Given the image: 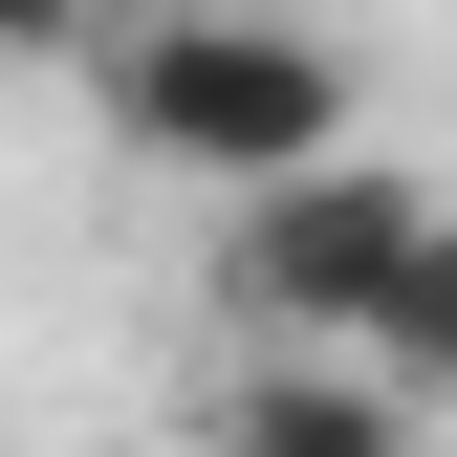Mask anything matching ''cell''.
<instances>
[{
    "label": "cell",
    "mask_w": 457,
    "mask_h": 457,
    "mask_svg": "<svg viewBox=\"0 0 457 457\" xmlns=\"http://www.w3.org/2000/svg\"><path fill=\"white\" fill-rule=\"evenodd\" d=\"M87 87H109V153L218 175V196H262V175H305V153H349V109H370L349 44L283 22V0H109Z\"/></svg>",
    "instance_id": "obj_1"
},
{
    "label": "cell",
    "mask_w": 457,
    "mask_h": 457,
    "mask_svg": "<svg viewBox=\"0 0 457 457\" xmlns=\"http://www.w3.org/2000/svg\"><path fill=\"white\" fill-rule=\"evenodd\" d=\"M436 240V175H392V153H305V175H262L218 218V305L262 327V349H370L392 262Z\"/></svg>",
    "instance_id": "obj_2"
},
{
    "label": "cell",
    "mask_w": 457,
    "mask_h": 457,
    "mask_svg": "<svg viewBox=\"0 0 457 457\" xmlns=\"http://www.w3.org/2000/svg\"><path fill=\"white\" fill-rule=\"evenodd\" d=\"M436 414L392 392L370 349H262L240 392H218V457H414Z\"/></svg>",
    "instance_id": "obj_3"
},
{
    "label": "cell",
    "mask_w": 457,
    "mask_h": 457,
    "mask_svg": "<svg viewBox=\"0 0 457 457\" xmlns=\"http://www.w3.org/2000/svg\"><path fill=\"white\" fill-rule=\"evenodd\" d=\"M370 370L414 392V414H457V196H436V240L392 262V305H370Z\"/></svg>",
    "instance_id": "obj_4"
},
{
    "label": "cell",
    "mask_w": 457,
    "mask_h": 457,
    "mask_svg": "<svg viewBox=\"0 0 457 457\" xmlns=\"http://www.w3.org/2000/svg\"><path fill=\"white\" fill-rule=\"evenodd\" d=\"M109 44V0H0V66H87Z\"/></svg>",
    "instance_id": "obj_5"
}]
</instances>
